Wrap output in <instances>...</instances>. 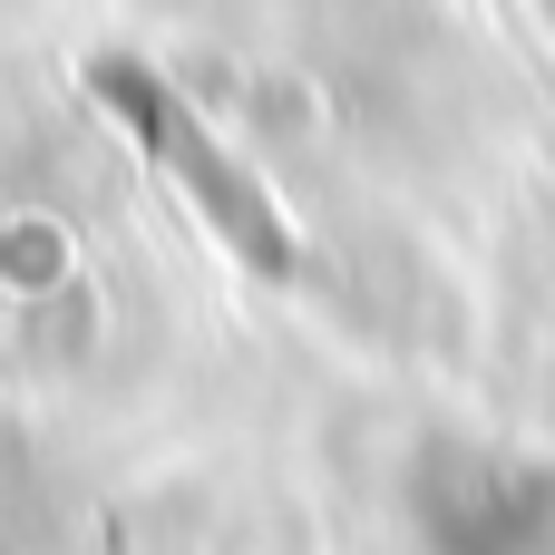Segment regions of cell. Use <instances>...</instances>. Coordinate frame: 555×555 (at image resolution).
I'll list each match as a JSON object with an SVG mask.
<instances>
[{"mask_svg":"<svg viewBox=\"0 0 555 555\" xmlns=\"http://www.w3.org/2000/svg\"><path fill=\"white\" fill-rule=\"evenodd\" d=\"M537 10H546V20H555V0H537Z\"/></svg>","mask_w":555,"mask_h":555,"instance_id":"cell-3","label":"cell"},{"mask_svg":"<svg viewBox=\"0 0 555 555\" xmlns=\"http://www.w3.org/2000/svg\"><path fill=\"white\" fill-rule=\"evenodd\" d=\"M88 78H98V98L127 117V137L185 185V205L205 215V234H215L234 263H254V273H293V224H283V205H273V195L254 185V166L195 117L185 88H166L146 59H98Z\"/></svg>","mask_w":555,"mask_h":555,"instance_id":"cell-1","label":"cell"},{"mask_svg":"<svg viewBox=\"0 0 555 555\" xmlns=\"http://www.w3.org/2000/svg\"><path fill=\"white\" fill-rule=\"evenodd\" d=\"M429 555H555V459L498 439H429L400 478Z\"/></svg>","mask_w":555,"mask_h":555,"instance_id":"cell-2","label":"cell"}]
</instances>
